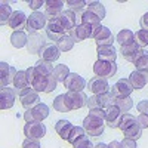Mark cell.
<instances>
[{"label":"cell","instance_id":"1","mask_svg":"<svg viewBox=\"0 0 148 148\" xmlns=\"http://www.w3.org/2000/svg\"><path fill=\"white\" fill-rule=\"evenodd\" d=\"M105 126L107 123L104 110H90L89 114L83 120V129L89 136H101L104 133Z\"/></svg>","mask_w":148,"mask_h":148},{"label":"cell","instance_id":"2","mask_svg":"<svg viewBox=\"0 0 148 148\" xmlns=\"http://www.w3.org/2000/svg\"><path fill=\"white\" fill-rule=\"evenodd\" d=\"M119 129L123 132V135H125L126 138L129 139H133V141H136L142 136V127L139 126V123L138 120L135 119L132 114H123L121 117V121H120V125H119Z\"/></svg>","mask_w":148,"mask_h":148},{"label":"cell","instance_id":"3","mask_svg":"<svg viewBox=\"0 0 148 148\" xmlns=\"http://www.w3.org/2000/svg\"><path fill=\"white\" fill-rule=\"evenodd\" d=\"M114 102H116V98L108 92V93H102V95L90 96L88 99V107H89V111L90 110H105L111 105H114Z\"/></svg>","mask_w":148,"mask_h":148},{"label":"cell","instance_id":"4","mask_svg":"<svg viewBox=\"0 0 148 148\" xmlns=\"http://www.w3.org/2000/svg\"><path fill=\"white\" fill-rule=\"evenodd\" d=\"M92 39H95L98 47H99V46H113V43L116 40L113 33L110 31V28H107L104 25H98V27L93 28Z\"/></svg>","mask_w":148,"mask_h":148},{"label":"cell","instance_id":"5","mask_svg":"<svg viewBox=\"0 0 148 148\" xmlns=\"http://www.w3.org/2000/svg\"><path fill=\"white\" fill-rule=\"evenodd\" d=\"M47 25V18L45 14H42V12H33V14L28 16V21H27V31L30 34H36L39 33L42 28H45Z\"/></svg>","mask_w":148,"mask_h":148},{"label":"cell","instance_id":"6","mask_svg":"<svg viewBox=\"0 0 148 148\" xmlns=\"http://www.w3.org/2000/svg\"><path fill=\"white\" fill-rule=\"evenodd\" d=\"M93 73L96 77H102V79H108L113 77L117 73V64L116 62H108V61H99L98 59L93 64Z\"/></svg>","mask_w":148,"mask_h":148},{"label":"cell","instance_id":"7","mask_svg":"<svg viewBox=\"0 0 148 148\" xmlns=\"http://www.w3.org/2000/svg\"><path fill=\"white\" fill-rule=\"evenodd\" d=\"M49 116V107L43 102H40L39 105H36L31 110H27L24 113V119L27 123H33V121H43L45 119H47Z\"/></svg>","mask_w":148,"mask_h":148},{"label":"cell","instance_id":"8","mask_svg":"<svg viewBox=\"0 0 148 148\" xmlns=\"http://www.w3.org/2000/svg\"><path fill=\"white\" fill-rule=\"evenodd\" d=\"M88 99L84 92H67L65 93V102L70 111L73 110H80L88 105Z\"/></svg>","mask_w":148,"mask_h":148},{"label":"cell","instance_id":"9","mask_svg":"<svg viewBox=\"0 0 148 148\" xmlns=\"http://www.w3.org/2000/svg\"><path fill=\"white\" fill-rule=\"evenodd\" d=\"M40 56L42 61H45V62H49V64H53L55 61L59 59L61 56V51L58 49L56 43H46L45 46H42V49L39 51V53H37Z\"/></svg>","mask_w":148,"mask_h":148},{"label":"cell","instance_id":"10","mask_svg":"<svg viewBox=\"0 0 148 148\" xmlns=\"http://www.w3.org/2000/svg\"><path fill=\"white\" fill-rule=\"evenodd\" d=\"M24 135L28 139H36L40 141L45 135H46V126L42 121H33V123H27L24 126Z\"/></svg>","mask_w":148,"mask_h":148},{"label":"cell","instance_id":"11","mask_svg":"<svg viewBox=\"0 0 148 148\" xmlns=\"http://www.w3.org/2000/svg\"><path fill=\"white\" fill-rule=\"evenodd\" d=\"M132 92H133V88L129 79H120L113 84V88H110V93L114 98H127L130 96Z\"/></svg>","mask_w":148,"mask_h":148},{"label":"cell","instance_id":"12","mask_svg":"<svg viewBox=\"0 0 148 148\" xmlns=\"http://www.w3.org/2000/svg\"><path fill=\"white\" fill-rule=\"evenodd\" d=\"M64 2L62 0H47L45 2V15L49 21L58 19L64 12Z\"/></svg>","mask_w":148,"mask_h":148},{"label":"cell","instance_id":"13","mask_svg":"<svg viewBox=\"0 0 148 148\" xmlns=\"http://www.w3.org/2000/svg\"><path fill=\"white\" fill-rule=\"evenodd\" d=\"M19 101H21V105L25 110H31L36 105L40 104V98H39V93H37L34 89L28 88V89L22 90L19 93Z\"/></svg>","mask_w":148,"mask_h":148},{"label":"cell","instance_id":"14","mask_svg":"<svg viewBox=\"0 0 148 148\" xmlns=\"http://www.w3.org/2000/svg\"><path fill=\"white\" fill-rule=\"evenodd\" d=\"M16 73L18 71L12 65H9L6 62H0V86H2V89L8 88V84L14 83Z\"/></svg>","mask_w":148,"mask_h":148},{"label":"cell","instance_id":"15","mask_svg":"<svg viewBox=\"0 0 148 148\" xmlns=\"http://www.w3.org/2000/svg\"><path fill=\"white\" fill-rule=\"evenodd\" d=\"M86 84H88L86 80L82 76H79L77 73H70V76L64 82V86L68 89V92H83Z\"/></svg>","mask_w":148,"mask_h":148},{"label":"cell","instance_id":"16","mask_svg":"<svg viewBox=\"0 0 148 148\" xmlns=\"http://www.w3.org/2000/svg\"><path fill=\"white\" fill-rule=\"evenodd\" d=\"M88 89L93 93V95H102V93H108L110 92V84L107 79L102 77H92L88 82Z\"/></svg>","mask_w":148,"mask_h":148},{"label":"cell","instance_id":"17","mask_svg":"<svg viewBox=\"0 0 148 148\" xmlns=\"http://www.w3.org/2000/svg\"><path fill=\"white\" fill-rule=\"evenodd\" d=\"M74 42H83L86 39H90L92 34H93V27L88 25V24H79V25H76V28L71 30L68 33Z\"/></svg>","mask_w":148,"mask_h":148},{"label":"cell","instance_id":"18","mask_svg":"<svg viewBox=\"0 0 148 148\" xmlns=\"http://www.w3.org/2000/svg\"><path fill=\"white\" fill-rule=\"evenodd\" d=\"M65 34H67V31L61 27V24L58 22V19L47 21V25H46V36H47V39H51L53 42H58L61 37H64Z\"/></svg>","mask_w":148,"mask_h":148},{"label":"cell","instance_id":"19","mask_svg":"<svg viewBox=\"0 0 148 148\" xmlns=\"http://www.w3.org/2000/svg\"><path fill=\"white\" fill-rule=\"evenodd\" d=\"M104 113H105V123H107V126L113 127V129L119 127L120 121H121V117H123L121 111L116 105H111V107L104 110Z\"/></svg>","mask_w":148,"mask_h":148},{"label":"cell","instance_id":"20","mask_svg":"<svg viewBox=\"0 0 148 148\" xmlns=\"http://www.w3.org/2000/svg\"><path fill=\"white\" fill-rule=\"evenodd\" d=\"M76 18H77V15L74 14V12H71L70 9L64 10L62 14H61V16L58 18V22L61 24V27L67 31V34H68L71 30L76 28V25H77V19H76Z\"/></svg>","mask_w":148,"mask_h":148},{"label":"cell","instance_id":"21","mask_svg":"<svg viewBox=\"0 0 148 148\" xmlns=\"http://www.w3.org/2000/svg\"><path fill=\"white\" fill-rule=\"evenodd\" d=\"M16 90L15 89H10V88H5L0 92V108L3 111L5 110H10L15 104V99H16Z\"/></svg>","mask_w":148,"mask_h":148},{"label":"cell","instance_id":"22","mask_svg":"<svg viewBox=\"0 0 148 148\" xmlns=\"http://www.w3.org/2000/svg\"><path fill=\"white\" fill-rule=\"evenodd\" d=\"M27 21H28V18L25 16V14L22 10H15L12 14L8 25L15 31H22L24 28H27Z\"/></svg>","mask_w":148,"mask_h":148},{"label":"cell","instance_id":"23","mask_svg":"<svg viewBox=\"0 0 148 148\" xmlns=\"http://www.w3.org/2000/svg\"><path fill=\"white\" fill-rule=\"evenodd\" d=\"M129 82L132 84L133 90L135 89H136V90L144 89L145 86H147V83H148V73L147 71H138V70H135V71L130 73Z\"/></svg>","mask_w":148,"mask_h":148},{"label":"cell","instance_id":"24","mask_svg":"<svg viewBox=\"0 0 148 148\" xmlns=\"http://www.w3.org/2000/svg\"><path fill=\"white\" fill-rule=\"evenodd\" d=\"M96 55L99 61H108V62H116L117 51L114 46H99L96 49Z\"/></svg>","mask_w":148,"mask_h":148},{"label":"cell","instance_id":"25","mask_svg":"<svg viewBox=\"0 0 148 148\" xmlns=\"http://www.w3.org/2000/svg\"><path fill=\"white\" fill-rule=\"evenodd\" d=\"M14 86H15V90L19 96V93L22 90H25L28 88H31L30 83H28V79H27V73L25 71H18L16 76H15V80H14Z\"/></svg>","mask_w":148,"mask_h":148},{"label":"cell","instance_id":"26","mask_svg":"<svg viewBox=\"0 0 148 148\" xmlns=\"http://www.w3.org/2000/svg\"><path fill=\"white\" fill-rule=\"evenodd\" d=\"M133 65L138 71H147L148 73V52L145 49H139L136 58L133 59Z\"/></svg>","mask_w":148,"mask_h":148},{"label":"cell","instance_id":"27","mask_svg":"<svg viewBox=\"0 0 148 148\" xmlns=\"http://www.w3.org/2000/svg\"><path fill=\"white\" fill-rule=\"evenodd\" d=\"M73 127H74V126L71 125L68 120H59V121H56V125H55V132H56L62 139H68Z\"/></svg>","mask_w":148,"mask_h":148},{"label":"cell","instance_id":"28","mask_svg":"<svg viewBox=\"0 0 148 148\" xmlns=\"http://www.w3.org/2000/svg\"><path fill=\"white\" fill-rule=\"evenodd\" d=\"M139 49H141V47L136 45V42H135L133 45H129V46H121V47H120V52H121L123 58H125L126 61H129V62H133V59L136 58Z\"/></svg>","mask_w":148,"mask_h":148},{"label":"cell","instance_id":"29","mask_svg":"<svg viewBox=\"0 0 148 148\" xmlns=\"http://www.w3.org/2000/svg\"><path fill=\"white\" fill-rule=\"evenodd\" d=\"M116 40L119 42L120 47H121V46H129V45H133V43H135V34H133L130 30L125 28V30H121V31L117 34Z\"/></svg>","mask_w":148,"mask_h":148},{"label":"cell","instance_id":"30","mask_svg":"<svg viewBox=\"0 0 148 148\" xmlns=\"http://www.w3.org/2000/svg\"><path fill=\"white\" fill-rule=\"evenodd\" d=\"M10 43H12V46L16 47V49H21L24 46H27V43H28L27 34L24 31H14L12 36H10Z\"/></svg>","mask_w":148,"mask_h":148},{"label":"cell","instance_id":"31","mask_svg":"<svg viewBox=\"0 0 148 148\" xmlns=\"http://www.w3.org/2000/svg\"><path fill=\"white\" fill-rule=\"evenodd\" d=\"M34 68H36V73L37 74H40V76H53V65L52 64H49V62H45V61H37V62L34 64Z\"/></svg>","mask_w":148,"mask_h":148},{"label":"cell","instance_id":"32","mask_svg":"<svg viewBox=\"0 0 148 148\" xmlns=\"http://www.w3.org/2000/svg\"><path fill=\"white\" fill-rule=\"evenodd\" d=\"M70 76V68L65 64H58L53 70V77L58 80V83H64L67 77Z\"/></svg>","mask_w":148,"mask_h":148},{"label":"cell","instance_id":"33","mask_svg":"<svg viewBox=\"0 0 148 148\" xmlns=\"http://www.w3.org/2000/svg\"><path fill=\"white\" fill-rule=\"evenodd\" d=\"M82 24H88V25H90V27H98V25H101V19L98 18L95 14H92L90 10H88L86 9L83 14H82Z\"/></svg>","mask_w":148,"mask_h":148},{"label":"cell","instance_id":"34","mask_svg":"<svg viewBox=\"0 0 148 148\" xmlns=\"http://www.w3.org/2000/svg\"><path fill=\"white\" fill-rule=\"evenodd\" d=\"M74 39L70 36V34H65L64 37H61V39L56 42V46H58V49L61 52H68V51H71L73 49V46H74Z\"/></svg>","mask_w":148,"mask_h":148},{"label":"cell","instance_id":"35","mask_svg":"<svg viewBox=\"0 0 148 148\" xmlns=\"http://www.w3.org/2000/svg\"><path fill=\"white\" fill-rule=\"evenodd\" d=\"M12 14H14V12H12V8H10V5L8 2L0 3V24H2V25H5V24L9 22Z\"/></svg>","mask_w":148,"mask_h":148},{"label":"cell","instance_id":"36","mask_svg":"<svg viewBox=\"0 0 148 148\" xmlns=\"http://www.w3.org/2000/svg\"><path fill=\"white\" fill-rule=\"evenodd\" d=\"M86 9L90 10L92 14H95L101 21L105 18V8H104V5H102L101 2H89Z\"/></svg>","mask_w":148,"mask_h":148},{"label":"cell","instance_id":"37","mask_svg":"<svg viewBox=\"0 0 148 148\" xmlns=\"http://www.w3.org/2000/svg\"><path fill=\"white\" fill-rule=\"evenodd\" d=\"M114 105L121 111L123 114H126L127 111L133 107V101H132V98H130V96H127V98H116Z\"/></svg>","mask_w":148,"mask_h":148},{"label":"cell","instance_id":"38","mask_svg":"<svg viewBox=\"0 0 148 148\" xmlns=\"http://www.w3.org/2000/svg\"><path fill=\"white\" fill-rule=\"evenodd\" d=\"M67 5L70 6V10L71 12H74L76 15L80 14V16H82L83 12L86 10V8H88V3L83 2V0H68Z\"/></svg>","mask_w":148,"mask_h":148},{"label":"cell","instance_id":"39","mask_svg":"<svg viewBox=\"0 0 148 148\" xmlns=\"http://www.w3.org/2000/svg\"><path fill=\"white\" fill-rule=\"evenodd\" d=\"M40 40L43 42V37H40L37 33L30 36V40H28V43H27V47H28V52H30V53H37V52H36V46H34V45H37V47H39V49H42V46H45L43 43H39Z\"/></svg>","mask_w":148,"mask_h":148},{"label":"cell","instance_id":"40","mask_svg":"<svg viewBox=\"0 0 148 148\" xmlns=\"http://www.w3.org/2000/svg\"><path fill=\"white\" fill-rule=\"evenodd\" d=\"M53 110L59 111V113H68V107H67V102H65V93L64 95H58L53 101Z\"/></svg>","mask_w":148,"mask_h":148},{"label":"cell","instance_id":"41","mask_svg":"<svg viewBox=\"0 0 148 148\" xmlns=\"http://www.w3.org/2000/svg\"><path fill=\"white\" fill-rule=\"evenodd\" d=\"M84 135H86V130H84L83 127H80V126H74L67 141H68V142H70V144L73 145L74 142H77V141H79L80 138H83Z\"/></svg>","mask_w":148,"mask_h":148},{"label":"cell","instance_id":"42","mask_svg":"<svg viewBox=\"0 0 148 148\" xmlns=\"http://www.w3.org/2000/svg\"><path fill=\"white\" fill-rule=\"evenodd\" d=\"M135 42H136V45L141 49H144L145 46H148V31L138 30L136 33H135Z\"/></svg>","mask_w":148,"mask_h":148},{"label":"cell","instance_id":"43","mask_svg":"<svg viewBox=\"0 0 148 148\" xmlns=\"http://www.w3.org/2000/svg\"><path fill=\"white\" fill-rule=\"evenodd\" d=\"M73 147H74V148H95V147H93V144L89 141V138L86 136V135H84L83 138H80L77 142H74V144H73Z\"/></svg>","mask_w":148,"mask_h":148},{"label":"cell","instance_id":"44","mask_svg":"<svg viewBox=\"0 0 148 148\" xmlns=\"http://www.w3.org/2000/svg\"><path fill=\"white\" fill-rule=\"evenodd\" d=\"M22 148H42L40 147V142L36 141V139H25L22 142Z\"/></svg>","mask_w":148,"mask_h":148},{"label":"cell","instance_id":"45","mask_svg":"<svg viewBox=\"0 0 148 148\" xmlns=\"http://www.w3.org/2000/svg\"><path fill=\"white\" fill-rule=\"evenodd\" d=\"M28 6L34 10V12H37V9H39V8H42L43 5H45V2H43V0H28Z\"/></svg>","mask_w":148,"mask_h":148},{"label":"cell","instance_id":"46","mask_svg":"<svg viewBox=\"0 0 148 148\" xmlns=\"http://www.w3.org/2000/svg\"><path fill=\"white\" fill-rule=\"evenodd\" d=\"M136 108H138V111H139L141 114H148V101L145 99V101L138 102L136 104Z\"/></svg>","mask_w":148,"mask_h":148},{"label":"cell","instance_id":"47","mask_svg":"<svg viewBox=\"0 0 148 148\" xmlns=\"http://www.w3.org/2000/svg\"><path fill=\"white\" fill-rule=\"evenodd\" d=\"M121 147L123 148H138L136 147V141L129 139V138H125V139L121 141Z\"/></svg>","mask_w":148,"mask_h":148},{"label":"cell","instance_id":"48","mask_svg":"<svg viewBox=\"0 0 148 148\" xmlns=\"http://www.w3.org/2000/svg\"><path fill=\"white\" fill-rule=\"evenodd\" d=\"M138 123H139V126L144 129V127H148V114H139L138 116Z\"/></svg>","mask_w":148,"mask_h":148},{"label":"cell","instance_id":"49","mask_svg":"<svg viewBox=\"0 0 148 148\" xmlns=\"http://www.w3.org/2000/svg\"><path fill=\"white\" fill-rule=\"evenodd\" d=\"M141 30H145L148 31V12L141 18Z\"/></svg>","mask_w":148,"mask_h":148},{"label":"cell","instance_id":"50","mask_svg":"<svg viewBox=\"0 0 148 148\" xmlns=\"http://www.w3.org/2000/svg\"><path fill=\"white\" fill-rule=\"evenodd\" d=\"M108 148H123V147H121V142H119V141H113V142H110V144H108Z\"/></svg>","mask_w":148,"mask_h":148},{"label":"cell","instance_id":"51","mask_svg":"<svg viewBox=\"0 0 148 148\" xmlns=\"http://www.w3.org/2000/svg\"><path fill=\"white\" fill-rule=\"evenodd\" d=\"M95 148H108V145H107V144H104V142H99L98 145H95Z\"/></svg>","mask_w":148,"mask_h":148}]
</instances>
